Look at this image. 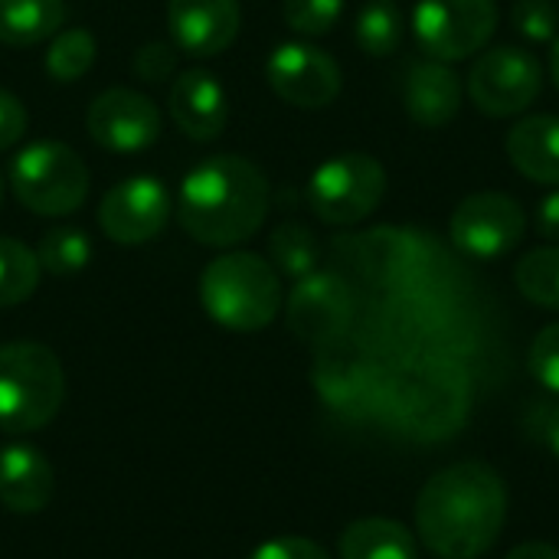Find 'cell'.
Instances as JSON below:
<instances>
[{
    "instance_id": "cell-1",
    "label": "cell",
    "mask_w": 559,
    "mask_h": 559,
    "mask_svg": "<svg viewBox=\"0 0 559 559\" xmlns=\"http://www.w3.org/2000/svg\"><path fill=\"white\" fill-rule=\"evenodd\" d=\"M508 491L485 462H462L432 475L416 501V531L442 559L485 557L501 537Z\"/></svg>"
},
{
    "instance_id": "cell-2",
    "label": "cell",
    "mask_w": 559,
    "mask_h": 559,
    "mask_svg": "<svg viewBox=\"0 0 559 559\" xmlns=\"http://www.w3.org/2000/svg\"><path fill=\"white\" fill-rule=\"evenodd\" d=\"M269 213V180L259 164L239 154H213L187 170L177 193V223L213 249L252 239Z\"/></svg>"
},
{
    "instance_id": "cell-3",
    "label": "cell",
    "mask_w": 559,
    "mask_h": 559,
    "mask_svg": "<svg viewBox=\"0 0 559 559\" xmlns=\"http://www.w3.org/2000/svg\"><path fill=\"white\" fill-rule=\"evenodd\" d=\"M380 409L409 439L442 442L468 419L472 380L452 360H423L386 380Z\"/></svg>"
},
{
    "instance_id": "cell-4",
    "label": "cell",
    "mask_w": 559,
    "mask_h": 559,
    "mask_svg": "<svg viewBox=\"0 0 559 559\" xmlns=\"http://www.w3.org/2000/svg\"><path fill=\"white\" fill-rule=\"evenodd\" d=\"M200 305L226 331H262L282 311V278L255 252H223L200 275Z\"/></svg>"
},
{
    "instance_id": "cell-5",
    "label": "cell",
    "mask_w": 559,
    "mask_h": 559,
    "mask_svg": "<svg viewBox=\"0 0 559 559\" xmlns=\"http://www.w3.org/2000/svg\"><path fill=\"white\" fill-rule=\"evenodd\" d=\"M66 396L59 357L36 341H13L0 347V429L36 432L56 419Z\"/></svg>"
},
{
    "instance_id": "cell-6",
    "label": "cell",
    "mask_w": 559,
    "mask_h": 559,
    "mask_svg": "<svg viewBox=\"0 0 559 559\" xmlns=\"http://www.w3.org/2000/svg\"><path fill=\"white\" fill-rule=\"evenodd\" d=\"M7 187L36 216H69L88 197V167L62 141H33L10 157Z\"/></svg>"
},
{
    "instance_id": "cell-7",
    "label": "cell",
    "mask_w": 559,
    "mask_h": 559,
    "mask_svg": "<svg viewBox=\"0 0 559 559\" xmlns=\"http://www.w3.org/2000/svg\"><path fill=\"white\" fill-rule=\"evenodd\" d=\"M386 193V170L364 151H344L324 160L308 180V203L331 226L367 219Z\"/></svg>"
},
{
    "instance_id": "cell-8",
    "label": "cell",
    "mask_w": 559,
    "mask_h": 559,
    "mask_svg": "<svg viewBox=\"0 0 559 559\" xmlns=\"http://www.w3.org/2000/svg\"><path fill=\"white\" fill-rule=\"evenodd\" d=\"M498 26L495 0H419L413 33L439 62H459L485 49Z\"/></svg>"
},
{
    "instance_id": "cell-9",
    "label": "cell",
    "mask_w": 559,
    "mask_h": 559,
    "mask_svg": "<svg viewBox=\"0 0 559 559\" xmlns=\"http://www.w3.org/2000/svg\"><path fill=\"white\" fill-rule=\"evenodd\" d=\"M544 85L540 62L521 46H495L481 52L468 72L472 102L491 118H511L534 105Z\"/></svg>"
},
{
    "instance_id": "cell-10",
    "label": "cell",
    "mask_w": 559,
    "mask_h": 559,
    "mask_svg": "<svg viewBox=\"0 0 559 559\" xmlns=\"http://www.w3.org/2000/svg\"><path fill=\"white\" fill-rule=\"evenodd\" d=\"M524 206L508 193H472L455 206L449 219V236L459 252L478 262L508 255L524 239Z\"/></svg>"
},
{
    "instance_id": "cell-11",
    "label": "cell",
    "mask_w": 559,
    "mask_h": 559,
    "mask_svg": "<svg viewBox=\"0 0 559 559\" xmlns=\"http://www.w3.org/2000/svg\"><path fill=\"white\" fill-rule=\"evenodd\" d=\"M170 193L157 177L138 174L118 180L98 203V226L118 246H141L164 233L170 219Z\"/></svg>"
},
{
    "instance_id": "cell-12",
    "label": "cell",
    "mask_w": 559,
    "mask_h": 559,
    "mask_svg": "<svg viewBox=\"0 0 559 559\" xmlns=\"http://www.w3.org/2000/svg\"><path fill=\"white\" fill-rule=\"evenodd\" d=\"M265 79L282 102L295 108H308V111L328 108L341 95V85H344V75L334 56H328L324 49L311 43L275 46L265 62Z\"/></svg>"
},
{
    "instance_id": "cell-13",
    "label": "cell",
    "mask_w": 559,
    "mask_h": 559,
    "mask_svg": "<svg viewBox=\"0 0 559 559\" xmlns=\"http://www.w3.org/2000/svg\"><path fill=\"white\" fill-rule=\"evenodd\" d=\"M85 128L98 147L111 154H138L160 138V111L147 95L118 85L92 98Z\"/></svg>"
},
{
    "instance_id": "cell-14",
    "label": "cell",
    "mask_w": 559,
    "mask_h": 559,
    "mask_svg": "<svg viewBox=\"0 0 559 559\" xmlns=\"http://www.w3.org/2000/svg\"><path fill=\"white\" fill-rule=\"evenodd\" d=\"M354 321V292L337 272H311L288 295V328L308 344H334Z\"/></svg>"
},
{
    "instance_id": "cell-15",
    "label": "cell",
    "mask_w": 559,
    "mask_h": 559,
    "mask_svg": "<svg viewBox=\"0 0 559 559\" xmlns=\"http://www.w3.org/2000/svg\"><path fill=\"white\" fill-rule=\"evenodd\" d=\"M311 377H314V390L321 393V400L337 413L364 416V413L380 409L386 380L360 350H350L341 341L321 347Z\"/></svg>"
},
{
    "instance_id": "cell-16",
    "label": "cell",
    "mask_w": 559,
    "mask_h": 559,
    "mask_svg": "<svg viewBox=\"0 0 559 559\" xmlns=\"http://www.w3.org/2000/svg\"><path fill=\"white\" fill-rule=\"evenodd\" d=\"M170 39L193 59L226 52L242 26L239 0H167Z\"/></svg>"
},
{
    "instance_id": "cell-17",
    "label": "cell",
    "mask_w": 559,
    "mask_h": 559,
    "mask_svg": "<svg viewBox=\"0 0 559 559\" xmlns=\"http://www.w3.org/2000/svg\"><path fill=\"white\" fill-rule=\"evenodd\" d=\"M337 249H347V262L373 285H400L423 262L419 239L396 226H377V229L357 233L337 242Z\"/></svg>"
},
{
    "instance_id": "cell-18",
    "label": "cell",
    "mask_w": 559,
    "mask_h": 559,
    "mask_svg": "<svg viewBox=\"0 0 559 559\" xmlns=\"http://www.w3.org/2000/svg\"><path fill=\"white\" fill-rule=\"evenodd\" d=\"M170 118L190 141H213L229 121V95L206 69H187L170 85Z\"/></svg>"
},
{
    "instance_id": "cell-19",
    "label": "cell",
    "mask_w": 559,
    "mask_h": 559,
    "mask_svg": "<svg viewBox=\"0 0 559 559\" xmlns=\"http://www.w3.org/2000/svg\"><path fill=\"white\" fill-rule=\"evenodd\" d=\"M56 491L49 459L33 445H7L0 452V504L13 514H39Z\"/></svg>"
},
{
    "instance_id": "cell-20",
    "label": "cell",
    "mask_w": 559,
    "mask_h": 559,
    "mask_svg": "<svg viewBox=\"0 0 559 559\" xmlns=\"http://www.w3.org/2000/svg\"><path fill=\"white\" fill-rule=\"evenodd\" d=\"M403 98H406V111H409L419 124H426V128H442V124H449V121L459 115V108H462V82H459V75L449 69V62L423 59V62H413V66H409Z\"/></svg>"
},
{
    "instance_id": "cell-21",
    "label": "cell",
    "mask_w": 559,
    "mask_h": 559,
    "mask_svg": "<svg viewBox=\"0 0 559 559\" xmlns=\"http://www.w3.org/2000/svg\"><path fill=\"white\" fill-rule=\"evenodd\" d=\"M511 164L537 180L559 187V115H531L508 131Z\"/></svg>"
},
{
    "instance_id": "cell-22",
    "label": "cell",
    "mask_w": 559,
    "mask_h": 559,
    "mask_svg": "<svg viewBox=\"0 0 559 559\" xmlns=\"http://www.w3.org/2000/svg\"><path fill=\"white\" fill-rule=\"evenodd\" d=\"M62 0H0V43L36 46L62 29Z\"/></svg>"
},
{
    "instance_id": "cell-23",
    "label": "cell",
    "mask_w": 559,
    "mask_h": 559,
    "mask_svg": "<svg viewBox=\"0 0 559 559\" xmlns=\"http://www.w3.org/2000/svg\"><path fill=\"white\" fill-rule=\"evenodd\" d=\"M341 559H416V540L396 521L367 518L341 534Z\"/></svg>"
},
{
    "instance_id": "cell-24",
    "label": "cell",
    "mask_w": 559,
    "mask_h": 559,
    "mask_svg": "<svg viewBox=\"0 0 559 559\" xmlns=\"http://www.w3.org/2000/svg\"><path fill=\"white\" fill-rule=\"evenodd\" d=\"M39 275L36 252L13 236H0V308L23 305L36 292Z\"/></svg>"
},
{
    "instance_id": "cell-25",
    "label": "cell",
    "mask_w": 559,
    "mask_h": 559,
    "mask_svg": "<svg viewBox=\"0 0 559 559\" xmlns=\"http://www.w3.org/2000/svg\"><path fill=\"white\" fill-rule=\"evenodd\" d=\"M95 52H98V46H95V36H92L85 26H69V29H59V33L49 39L46 59H43V66H46V75H49L52 82H62V85H69V82L82 79V75L92 69V62H95Z\"/></svg>"
},
{
    "instance_id": "cell-26",
    "label": "cell",
    "mask_w": 559,
    "mask_h": 559,
    "mask_svg": "<svg viewBox=\"0 0 559 559\" xmlns=\"http://www.w3.org/2000/svg\"><path fill=\"white\" fill-rule=\"evenodd\" d=\"M269 255L278 275L288 278H305L311 272H318V259H321V246L314 239V233L301 223H282L272 239H269Z\"/></svg>"
},
{
    "instance_id": "cell-27",
    "label": "cell",
    "mask_w": 559,
    "mask_h": 559,
    "mask_svg": "<svg viewBox=\"0 0 559 559\" xmlns=\"http://www.w3.org/2000/svg\"><path fill=\"white\" fill-rule=\"evenodd\" d=\"M357 46L367 56H390L403 43V13L393 0H370L357 13Z\"/></svg>"
},
{
    "instance_id": "cell-28",
    "label": "cell",
    "mask_w": 559,
    "mask_h": 559,
    "mask_svg": "<svg viewBox=\"0 0 559 559\" xmlns=\"http://www.w3.org/2000/svg\"><path fill=\"white\" fill-rule=\"evenodd\" d=\"M514 282L527 301L559 311V246L527 252L514 269Z\"/></svg>"
},
{
    "instance_id": "cell-29",
    "label": "cell",
    "mask_w": 559,
    "mask_h": 559,
    "mask_svg": "<svg viewBox=\"0 0 559 559\" xmlns=\"http://www.w3.org/2000/svg\"><path fill=\"white\" fill-rule=\"evenodd\" d=\"M36 259H39V269L43 272H52V275H75L88 265L92 259V239L85 229H75V226H59V229H49L43 239H39V249H36Z\"/></svg>"
},
{
    "instance_id": "cell-30",
    "label": "cell",
    "mask_w": 559,
    "mask_h": 559,
    "mask_svg": "<svg viewBox=\"0 0 559 559\" xmlns=\"http://www.w3.org/2000/svg\"><path fill=\"white\" fill-rule=\"evenodd\" d=\"M285 23L301 36H324L337 26L344 0H285Z\"/></svg>"
},
{
    "instance_id": "cell-31",
    "label": "cell",
    "mask_w": 559,
    "mask_h": 559,
    "mask_svg": "<svg viewBox=\"0 0 559 559\" xmlns=\"http://www.w3.org/2000/svg\"><path fill=\"white\" fill-rule=\"evenodd\" d=\"M511 23L514 29L531 39V43H547L559 29V13L554 0H518L511 7Z\"/></svg>"
},
{
    "instance_id": "cell-32",
    "label": "cell",
    "mask_w": 559,
    "mask_h": 559,
    "mask_svg": "<svg viewBox=\"0 0 559 559\" xmlns=\"http://www.w3.org/2000/svg\"><path fill=\"white\" fill-rule=\"evenodd\" d=\"M531 373L540 386L559 393V321L537 334L531 347Z\"/></svg>"
},
{
    "instance_id": "cell-33",
    "label": "cell",
    "mask_w": 559,
    "mask_h": 559,
    "mask_svg": "<svg viewBox=\"0 0 559 559\" xmlns=\"http://www.w3.org/2000/svg\"><path fill=\"white\" fill-rule=\"evenodd\" d=\"M177 46L174 43H144L138 52H134V75L141 82H164L174 75L177 69Z\"/></svg>"
},
{
    "instance_id": "cell-34",
    "label": "cell",
    "mask_w": 559,
    "mask_h": 559,
    "mask_svg": "<svg viewBox=\"0 0 559 559\" xmlns=\"http://www.w3.org/2000/svg\"><path fill=\"white\" fill-rule=\"evenodd\" d=\"M249 559H331L324 554L321 544L308 540V537H275L262 547L252 550Z\"/></svg>"
},
{
    "instance_id": "cell-35",
    "label": "cell",
    "mask_w": 559,
    "mask_h": 559,
    "mask_svg": "<svg viewBox=\"0 0 559 559\" xmlns=\"http://www.w3.org/2000/svg\"><path fill=\"white\" fill-rule=\"evenodd\" d=\"M527 429L559 459V400H540L527 413Z\"/></svg>"
},
{
    "instance_id": "cell-36",
    "label": "cell",
    "mask_w": 559,
    "mask_h": 559,
    "mask_svg": "<svg viewBox=\"0 0 559 559\" xmlns=\"http://www.w3.org/2000/svg\"><path fill=\"white\" fill-rule=\"evenodd\" d=\"M26 124H29V118H26L23 102L13 92L0 88V151H10L16 141H23Z\"/></svg>"
},
{
    "instance_id": "cell-37",
    "label": "cell",
    "mask_w": 559,
    "mask_h": 559,
    "mask_svg": "<svg viewBox=\"0 0 559 559\" xmlns=\"http://www.w3.org/2000/svg\"><path fill=\"white\" fill-rule=\"evenodd\" d=\"M537 233L544 239H559V190L547 193L537 206Z\"/></svg>"
},
{
    "instance_id": "cell-38",
    "label": "cell",
    "mask_w": 559,
    "mask_h": 559,
    "mask_svg": "<svg viewBox=\"0 0 559 559\" xmlns=\"http://www.w3.org/2000/svg\"><path fill=\"white\" fill-rule=\"evenodd\" d=\"M508 559H559V550L550 544H521L508 554Z\"/></svg>"
},
{
    "instance_id": "cell-39",
    "label": "cell",
    "mask_w": 559,
    "mask_h": 559,
    "mask_svg": "<svg viewBox=\"0 0 559 559\" xmlns=\"http://www.w3.org/2000/svg\"><path fill=\"white\" fill-rule=\"evenodd\" d=\"M550 79L559 88V33L554 36V49H550Z\"/></svg>"
},
{
    "instance_id": "cell-40",
    "label": "cell",
    "mask_w": 559,
    "mask_h": 559,
    "mask_svg": "<svg viewBox=\"0 0 559 559\" xmlns=\"http://www.w3.org/2000/svg\"><path fill=\"white\" fill-rule=\"evenodd\" d=\"M3 193H7V177L0 174V203H3Z\"/></svg>"
}]
</instances>
